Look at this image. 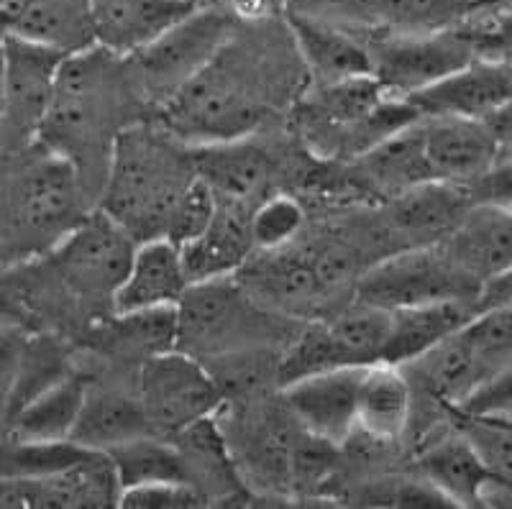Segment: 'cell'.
<instances>
[{"mask_svg":"<svg viewBox=\"0 0 512 509\" xmlns=\"http://www.w3.org/2000/svg\"><path fill=\"white\" fill-rule=\"evenodd\" d=\"M175 139V134L128 126L113 141L103 177V210L136 241L164 238L177 200L198 177L192 151H182Z\"/></svg>","mask_w":512,"mask_h":509,"instance_id":"6da1fadb","label":"cell"},{"mask_svg":"<svg viewBox=\"0 0 512 509\" xmlns=\"http://www.w3.org/2000/svg\"><path fill=\"white\" fill-rule=\"evenodd\" d=\"M121 59L108 49L90 44L70 52L59 67L52 110L39 144L47 151L82 167H93L100 157L108 162L121 116ZM82 177V174H80Z\"/></svg>","mask_w":512,"mask_h":509,"instance_id":"7a4b0ae2","label":"cell"},{"mask_svg":"<svg viewBox=\"0 0 512 509\" xmlns=\"http://www.w3.org/2000/svg\"><path fill=\"white\" fill-rule=\"evenodd\" d=\"M180 315V351L190 356H223V353L262 348L272 338L280 318L264 310L241 282L231 277L190 284L177 305Z\"/></svg>","mask_w":512,"mask_h":509,"instance_id":"3957f363","label":"cell"},{"mask_svg":"<svg viewBox=\"0 0 512 509\" xmlns=\"http://www.w3.org/2000/svg\"><path fill=\"white\" fill-rule=\"evenodd\" d=\"M392 336V310L356 300L328 320L310 323L280 356V384L318 371L372 366L384 361Z\"/></svg>","mask_w":512,"mask_h":509,"instance_id":"277c9868","label":"cell"},{"mask_svg":"<svg viewBox=\"0 0 512 509\" xmlns=\"http://www.w3.org/2000/svg\"><path fill=\"white\" fill-rule=\"evenodd\" d=\"M164 105L169 134L195 139L198 146L246 139L262 121L264 108L239 75L221 67V59L192 77Z\"/></svg>","mask_w":512,"mask_h":509,"instance_id":"5b68a950","label":"cell"},{"mask_svg":"<svg viewBox=\"0 0 512 509\" xmlns=\"http://www.w3.org/2000/svg\"><path fill=\"white\" fill-rule=\"evenodd\" d=\"M231 36V13L218 6H200L149 47L128 57V62L141 90L152 100L167 103L180 87L221 57Z\"/></svg>","mask_w":512,"mask_h":509,"instance_id":"8992f818","label":"cell"},{"mask_svg":"<svg viewBox=\"0 0 512 509\" xmlns=\"http://www.w3.org/2000/svg\"><path fill=\"white\" fill-rule=\"evenodd\" d=\"M3 36L6 95L0 116V154H21L41 139L52 110L59 67L70 52L18 34Z\"/></svg>","mask_w":512,"mask_h":509,"instance_id":"52a82bcc","label":"cell"},{"mask_svg":"<svg viewBox=\"0 0 512 509\" xmlns=\"http://www.w3.org/2000/svg\"><path fill=\"white\" fill-rule=\"evenodd\" d=\"M482 284L464 272L441 243L413 246L379 261L356 284V300L384 310L441 300H479Z\"/></svg>","mask_w":512,"mask_h":509,"instance_id":"ba28073f","label":"cell"},{"mask_svg":"<svg viewBox=\"0 0 512 509\" xmlns=\"http://www.w3.org/2000/svg\"><path fill=\"white\" fill-rule=\"evenodd\" d=\"M136 246L139 241L131 236V231L100 208L98 213L82 215L59 238L52 264L64 284L80 297L113 300L131 269Z\"/></svg>","mask_w":512,"mask_h":509,"instance_id":"9c48e42d","label":"cell"},{"mask_svg":"<svg viewBox=\"0 0 512 509\" xmlns=\"http://www.w3.org/2000/svg\"><path fill=\"white\" fill-rule=\"evenodd\" d=\"M139 397L154 433L177 435L213 417L223 402V389L198 356L175 348L144 361Z\"/></svg>","mask_w":512,"mask_h":509,"instance_id":"30bf717a","label":"cell"},{"mask_svg":"<svg viewBox=\"0 0 512 509\" xmlns=\"http://www.w3.org/2000/svg\"><path fill=\"white\" fill-rule=\"evenodd\" d=\"M477 44L454 29L410 31L372 49L374 77L387 93L410 98L477 59Z\"/></svg>","mask_w":512,"mask_h":509,"instance_id":"8fae6325","label":"cell"},{"mask_svg":"<svg viewBox=\"0 0 512 509\" xmlns=\"http://www.w3.org/2000/svg\"><path fill=\"white\" fill-rule=\"evenodd\" d=\"M367 366L318 371L282 387V407L300 430L326 443H344L359 428V384Z\"/></svg>","mask_w":512,"mask_h":509,"instance_id":"7c38bea8","label":"cell"},{"mask_svg":"<svg viewBox=\"0 0 512 509\" xmlns=\"http://www.w3.org/2000/svg\"><path fill=\"white\" fill-rule=\"evenodd\" d=\"M512 95V64L502 59H472L443 80L433 82L410 103L420 118H472L487 121Z\"/></svg>","mask_w":512,"mask_h":509,"instance_id":"4fadbf2b","label":"cell"},{"mask_svg":"<svg viewBox=\"0 0 512 509\" xmlns=\"http://www.w3.org/2000/svg\"><path fill=\"white\" fill-rule=\"evenodd\" d=\"M195 8L200 6L190 0H88L90 34L93 44L128 59Z\"/></svg>","mask_w":512,"mask_h":509,"instance_id":"5bb4252c","label":"cell"},{"mask_svg":"<svg viewBox=\"0 0 512 509\" xmlns=\"http://www.w3.org/2000/svg\"><path fill=\"white\" fill-rule=\"evenodd\" d=\"M423 154L436 182L469 185L500 159V141L487 121L428 118L420 126Z\"/></svg>","mask_w":512,"mask_h":509,"instance_id":"9a60e30c","label":"cell"},{"mask_svg":"<svg viewBox=\"0 0 512 509\" xmlns=\"http://www.w3.org/2000/svg\"><path fill=\"white\" fill-rule=\"evenodd\" d=\"M80 208V172L75 164L49 151L47 159L31 164L16 182L13 210L29 231H70ZM62 233V236H64Z\"/></svg>","mask_w":512,"mask_h":509,"instance_id":"2e32d148","label":"cell"},{"mask_svg":"<svg viewBox=\"0 0 512 509\" xmlns=\"http://www.w3.org/2000/svg\"><path fill=\"white\" fill-rule=\"evenodd\" d=\"M192 167L213 190L218 203L254 210L272 182V162L267 151L246 139L218 141L192 149Z\"/></svg>","mask_w":512,"mask_h":509,"instance_id":"e0dca14e","label":"cell"},{"mask_svg":"<svg viewBox=\"0 0 512 509\" xmlns=\"http://www.w3.org/2000/svg\"><path fill=\"white\" fill-rule=\"evenodd\" d=\"M190 290V277L177 243L169 238H146L136 246L126 279L113 295V313H139L152 307L180 305Z\"/></svg>","mask_w":512,"mask_h":509,"instance_id":"ac0fdd59","label":"cell"},{"mask_svg":"<svg viewBox=\"0 0 512 509\" xmlns=\"http://www.w3.org/2000/svg\"><path fill=\"white\" fill-rule=\"evenodd\" d=\"M441 246L484 287L512 269V208L472 205Z\"/></svg>","mask_w":512,"mask_h":509,"instance_id":"d6986e66","label":"cell"},{"mask_svg":"<svg viewBox=\"0 0 512 509\" xmlns=\"http://www.w3.org/2000/svg\"><path fill=\"white\" fill-rule=\"evenodd\" d=\"M287 26L305 67L315 77V85L354 80L374 75V54L344 26L318 18L287 13Z\"/></svg>","mask_w":512,"mask_h":509,"instance_id":"ffe728a7","label":"cell"},{"mask_svg":"<svg viewBox=\"0 0 512 509\" xmlns=\"http://www.w3.org/2000/svg\"><path fill=\"white\" fill-rule=\"evenodd\" d=\"M190 284L233 277L244 269L254 251L251 210L218 203V213L198 238L180 246Z\"/></svg>","mask_w":512,"mask_h":509,"instance_id":"44dd1931","label":"cell"},{"mask_svg":"<svg viewBox=\"0 0 512 509\" xmlns=\"http://www.w3.org/2000/svg\"><path fill=\"white\" fill-rule=\"evenodd\" d=\"M0 34H18L75 52L93 44L88 0H6Z\"/></svg>","mask_w":512,"mask_h":509,"instance_id":"7402d4cb","label":"cell"},{"mask_svg":"<svg viewBox=\"0 0 512 509\" xmlns=\"http://www.w3.org/2000/svg\"><path fill=\"white\" fill-rule=\"evenodd\" d=\"M415 387L405 369L379 361L364 369L359 384L356 423L374 440H397L413 420Z\"/></svg>","mask_w":512,"mask_h":509,"instance_id":"603a6c76","label":"cell"},{"mask_svg":"<svg viewBox=\"0 0 512 509\" xmlns=\"http://www.w3.org/2000/svg\"><path fill=\"white\" fill-rule=\"evenodd\" d=\"M149 433L154 428L139 394L90 387L70 440L88 451L108 453Z\"/></svg>","mask_w":512,"mask_h":509,"instance_id":"cb8c5ba5","label":"cell"},{"mask_svg":"<svg viewBox=\"0 0 512 509\" xmlns=\"http://www.w3.org/2000/svg\"><path fill=\"white\" fill-rule=\"evenodd\" d=\"M474 200L466 185L456 182H423L402 192L392 203V223L405 236L423 238V246L441 243L451 236Z\"/></svg>","mask_w":512,"mask_h":509,"instance_id":"d4e9b609","label":"cell"},{"mask_svg":"<svg viewBox=\"0 0 512 509\" xmlns=\"http://www.w3.org/2000/svg\"><path fill=\"white\" fill-rule=\"evenodd\" d=\"M477 313L474 300H441L392 310V336L384 361L397 366L410 364L448 336L459 333Z\"/></svg>","mask_w":512,"mask_h":509,"instance_id":"484cf974","label":"cell"},{"mask_svg":"<svg viewBox=\"0 0 512 509\" xmlns=\"http://www.w3.org/2000/svg\"><path fill=\"white\" fill-rule=\"evenodd\" d=\"M267 259L246 269L244 287L256 300H269L287 313H313L323 305L328 287L320 279L313 259L290 256L287 249L267 251Z\"/></svg>","mask_w":512,"mask_h":509,"instance_id":"4316f807","label":"cell"},{"mask_svg":"<svg viewBox=\"0 0 512 509\" xmlns=\"http://www.w3.org/2000/svg\"><path fill=\"white\" fill-rule=\"evenodd\" d=\"M88 389L90 384L82 376L67 374L52 387L31 397L26 405L11 412L13 440H34V443L70 440Z\"/></svg>","mask_w":512,"mask_h":509,"instance_id":"83f0119b","label":"cell"},{"mask_svg":"<svg viewBox=\"0 0 512 509\" xmlns=\"http://www.w3.org/2000/svg\"><path fill=\"white\" fill-rule=\"evenodd\" d=\"M420 469L423 479L436 486L454 507L482 504L484 489L492 481L484 463L459 430L425 448L420 456Z\"/></svg>","mask_w":512,"mask_h":509,"instance_id":"f1b7e54d","label":"cell"},{"mask_svg":"<svg viewBox=\"0 0 512 509\" xmlns=\"http://www.w3.org/2000/svg\"><path fill=\"white\" fill-rule=\"evenodd\" d=\"M359 172L364 185L379 192H390L395 197L423 182H436L425 162L418 123L384 139L374 149L364 151L359 157Z\"/></svg>","mask_w":512,"mask_h":509,"instance_id":"f546056e","label":"cell"},{"mask_svg":"<svg viewBox=\"0 0 512 509\" xmlns=\"http://www.w3.org/2000/svg\"><path fill=\"white\" fill-rule=\"evenodd\" d=\"M123 492L149 484H192L180 448L159 438L157 433L141 435L108 451Z\"/></svg>","mask_w":512,"mask_h":509,"instance_id":"4dcf8cb0","label":"cell"},{"mask_svg":"<svg viewBox=\"0 0 512 509\" xmlns=\"http://www.w3.org/2000/svg\"><path fill=\"white\" fill-rule=\"evenodd\" d=\"M111 343L121 351L152 359L180 346V315L177 305L152 307L139 313H113Z\"/></svg>","mask_w":512,"mask_h":509,"instance_id":"1f68e13d","label":"cell"},{"mask_svg":"<svg viewBox=\"0 0 512 509\" xmlns=\"http://www.w3.org/2000/svg\"><path fill=\"white\" fill-rule=\"evenodd\" d=\"M454 415L456 430L469 440L489 476L512 486V420L466 410H454Z\"/></svg>","mask_w":512,"mask_h":509,"instance_id":"d6a6232c","label":"cell"},{"mask_svg":"<svg viewBox=\"0 0 512 509\" xmlns=\"http://www.w3.org/2000/svg\"><path fill=\"white\" fill-rule=\"evenodd\" d=\"M484 382L512 366V302L484 307L464 325Z\"/></svg>","mask_w":512,"mask_h":509,"instance_id":"836d02e7","label":"cell"},{"mask_svg":"<svg viewBox=\"0 0 512 509\" xmlns=\"http://www.w3.org/2000/svg\"><path fill=\"white\" fill-rule=\"evenodd\" d=\"M479 0H374L379 24L405 31H441L477 6Z\"/></svg>","mask_w":512,"mask_h":509,"instance_id":"e575fe53","label":"cell"},{"mask_svg":"<svg viewBox=\"0 0 512 509\" xmlns=\"http://www.w3.org/2000/svg\"><path fill=\"white\" fill-rule=\"evenodd\" d=\"M88 453V448H80L72 440H57V443L13 440V446L0 451V476L36 479V476L57 474Z\"/></svg>","mask_w":512,"mask_h":509,"instance_id":"d590c367","label":"cell"},{"mask_svg":"<svg viewBox=\"0 0 512 509\" xmlns=\"http://www.w3.org/2000/svg\"><path fill=\"white\" fill-rule=\"evenodd\" d=\"M305 228V210L292 195H267L251 210V241L259 251L290 249Z\"/></svg>","mask_w":512,"mask_h":509,"instance_id":"8d00e7d4","label":"cell"},{"mask_svg":"<svg viewBox=\"0 0 512 509\" xmlns=\"http://www.w3.org/2000/svg\"><path fill=\"white\" fill-rule=\"evenodd\" d=\"M67 374H70V369L64 364L62 351L52 341H36L26 346L18 356V374L13 379L11 402H8L11 412H16L31 397L52 387L54 382H59Z\"/></svg>","mask_w":512,"mask_h":509,"instance_id":"74e56055","label":"cell"},{"mask_svg":"<svg viewBox=\"0 0 512 509\" xmlns=\"http://www.w3.org/2000/svg\"><path fill=\"white\" fill-rule=\"evenodd\" d=\"M216 213L218 197L213 195V190L200 177H195L192 185L185 190V195L177 200L172 215H169L164 238H169L177 246H185L187 241L198 238L213 223Z\"/></svg>","mask_w":512,"mask_h":509,"instance_id":"f35d334b","label":"cell"},{"mask_svg":"<svg viewBox=\"0 0 512 509\" xmlns=\"http://www.w3.org/2000/svg\"><path fill=\"white\" fill-rule=\"evenodd\" d=\"M287 13L318 18L336 26L379 24L374 0H285Z\"/></svg>","mask_w":512,"mask_h":509,"instance_id":"ab89813d","label":"cell"},{"mask_svg":"<svg viewBox=\"0 0 512 509\" xmlns=\"http://www.w3.org/2000/svg\"><path fill=\"white\" fill-rule=\"evenodd\" d=\"M205 494L192 484H149L128 489L121 497V507L131 509H190L200 507Z\"/></svg>","mask_w":512,"mask_h":509,"instance_id":"60d3db41","label":"cell"},{"mask_svg":"<svg viewBox=\"0 0 512 509\" xmlns=\"http://www.w3.org/2000/svg\"><path fill=\"white\" fill-rule=\"evenodd\" d=\"M474 205L512 208V159H497L482 177L466 185Z\"/></svg>","mask_w":512,"mask_h":509,"instance_id":"b9f144b4","label":"cell"},{"mask_svg":"<svg viewBox=\"0 0 512 509\" xmlns=\"http://www.w3.org/2000/svg\"><path fill=\"white\" fill-rule=\"evenodd\" d=\"M456 410L466 412H484V415H497L512 420V366L502 374L492 376L489 382H484L477 392L459 405Z\"/></svg>","mask_w":512,"mask_h":509,"instance_id":"7bdbcfd3","label":"cell"},{"mask_svg":"<svg viewBox=\"0 0 512 509\" xmlns=\"http://www.w3.org/2000/svg\"><path fill=\"white\" fill-rule=\"evenodd\" d=\"M487 126L492 128V134L497 136L502 149L512 146V95L487 118Z\"/></svg>","mask_w":512,"mask_h":509,"instance_id":"ee69618b","label":"cell"},{"mask_svg":"<svg viewBox=\"0 0 512 509\" xmlns=\"http://www.w3.org/2000/svg\"><path fill=\"white\" fill-rule=\"evenodd\" d=\"M226 6L233 16L259 21V18L269 16V11H272V0H226Z\"/></svg>","mask_w":512,"mask_h":509,"instance_id":"f6af8a7d","label":"cell"},{"mask_svg":"<svg viewBox=\"0 0 512 509\" xmlns=\"http://www.w3.org/2000/svg\"><path fill=\"white\" fill-rule=\"evenodd\" d=\"M3 95H6V49L0 36V116H3Z\"/></svg>","mask_w":512,"mask_h":509,"instance_id":"bcb514c9","label":"cell"},{"mask_svg":"<svg viewBox=\"0 0 512 509\" xmlns=\"http://www.w3.org/2000/svg\"><path fill=\"white\" fill-rule=\"evenodd\" d=\"M190 3H198V6H216V0H190Z\"/></svg>","mask_w":512,"mask_h":509,"instance_id":"7dc6e473","label":"cell"}]
</instances>
